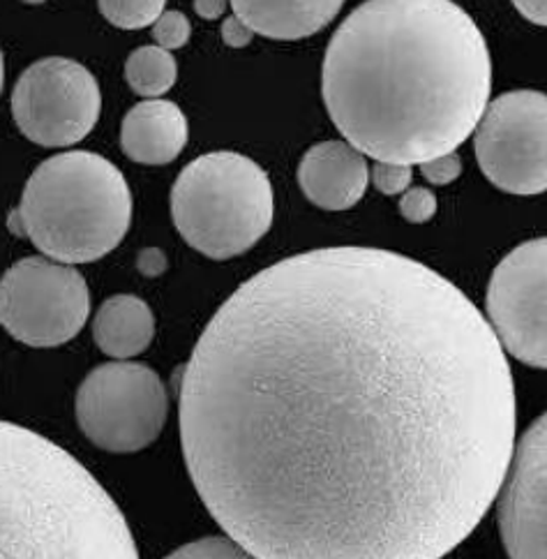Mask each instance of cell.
<instances>
[{
    "label": "cell",
    "instance_id": "5bb4252c",
    "mask_svg": "<svg viewBox=\"0 0 547 559\" xmlns=\"http://www.w3.org/2000/svg\"><path fill=\"white\" fill-rule=\"evenodd\" d=\"M95 345L116 361L144 354L155 337V314L134 294H116L93 317Z\"/></svg>",
    "mask_w": 547,
    "mask_h": 559
},
{
    "label": "cell",
    "instance_id": "4fadbf2b",
    "mask_svg": "<svg viewBox=\"0 0 547 559\" xmlns=\"http://www.w3.org/2000/svg\"><path fill=\"white\" fill-rule=\"evenodd\" d=\"M188 118L169 99H144L120 126V146L139 165H169L188 144Z\"/></svg>",
    "mask_w": 547,
    "mask_h": 559
},
{
    "label": "cell",
    "instance_id": "7402d4cb",
    "mask_svg": "<svg viewBox=\"0 0 547 559\" xmlns=\"http://www.w3.org/2000/svg\"><path fill=\"white\" fill-rule=\"evenodd\" d=\"M420 174L428 178L432 186H449L462 174V159L457 153L441 155L420 165Z\"/></svg>",
    "mask_w": 547,
    "mask_h": 559
},
{
    "label": "cell",
    "instance_id": "484cf974",
    "mask_svg": "<svg viewBox=\"0 0 547 559\" xmlns=\"http://www.w3.org/2000/svg\"><path fill=\"white\" fill-rule=\"evenodd\" d=\"M5 84V61H3V51H0V93H3Z\"/></svg>",
    "mask_w": 547,
    "mask_h": 559
},
{
    "label": "cell",
    "instance_id": "9c48e42d",
    "mask_svg": "<svg viewBox=\"0 0 547 559\" xmlns=\"http://www.w3.org/2000/svg\"><path fill=\"white\" fill-rule=\"evenodd\" d=\"M474 148L483 174L509 194L547 188V97L540 91L503 93L485 107Z\"/></svg>",
    "mask_w": 547,
    "mask_h": 559
},
{
    "label": "cell",
    "instance_id": "3957f363",
    "mask_svg": "<svg viewBox=\"0 0 547 559\" xmlns=\"http://www.w3.org/2000/svg\"><path fill=\"white\" fill-rule=\"evenodd\" d=\"M0 559H139L126 515L51 439L0 421Z\"/></svg>",
    "mask_w": 547,
    "mask_h": 559
},
{
    "label": "cell",
    "instance_id": "ba28073f",
    "mask_svg": "<svg viewBox=\"0 0 547 559\" xmlns=\"http://www.w3.org/2000/svg\"><path fill=\"white\" fill-rule=\"evenodd\" d=\"M103 111L97 79L72 58H43L12 91L14 123L37 146L63 148L86 139Z\"/></svg>",
    "mask_w": 547,
    "mask_h": 559
},
{
    "label": "cell",
    "instance_id": "8fae6325",
    "mask_svg": "<svg viewBox=\"0 0 547 559\" xmlns=\"http://www.w3.org/2000/svg\"><path fill=\"white\" fill-rule=\"evenodd\" d=\"M545 414L524 430L501 484L499 530L511 559H545Z\"/></svg>",
    "mask_w": 547,
    "mask_h": 559
},
{
    "label": "cell",
    "instance_id": "30bf717a",
    "mask_svg": "<svg viewBox=\"0 0 547 559\" xmlns=\"http://www.w3.org/2000/svg\"><path fill=\"white\" fill-rule=\"evenodd\" d=\"M547 241L534 238L511 250L495 269L488 287V326L501 349L520 364L543 370L547 366L545 333Z\"/></svg>",
    "mask_w": 547,
    "mask_h": 559
},
{
    "label": "cell",
    "instance_id": "7c38bea8",
    "mask_svg": "<svg viewBox=\"0 0 547 559\" xmlns=\"http://www.w3.org/2000/svg\"><path fill=\"white\" fill-rule=\"evenodd\" d=\"M368 183V159L347 142H321L302 155L298 165L302 194L323 211H347L356 206Z\"/></svg>",
    "mask_w": 547,
    "mask_h": 559
},
{
    "label": "cell",
    "instance_id": "8992f818",
    "mask_svg": "<svg viewBox=\"0 0 547 559\" xmlns=\"http://www.w3.org/2000/svg\"><path fill=\"white\" fill-rule=\"evenodd\" d=\"M76 424L107 453H139L165 430L169 395L146 364L109 361L86 374L76 391Z\"/></svg>",
    "mask_w": 547,
    "mask_h": 559
},
{
    "label": "cell",
    "instance_id": "7a4b0ae2",
    "mask_svg": "<svg viewBox=\"0 0 547 559\" xmlns=\"http://www.w3.org/2000/svg\"><path fill=\"white\" fill-rule=\"evenodd\" d=\"M492 86L474 19L449 0H370L333 33L321 93L349 146L423 165L474 134Z\"/></svg>",
    "mask_w": 547,
    "mask_h": 559
},
{
    "label": "cell",
    "instance_id": "ac0fdd59",
    "mask_svg": "<svg viewBox=\"0 0 547 559\" xmlns=\"http://www.w3.org/2000/svg\"><path fill=\"white\" fill-rule=\"evenodd\" d=\"M165 559H259L238 546L229 536H206L199 542L180 546Z\"/></svg>",
    "mask_w": 547,
    "mask_h": 559
},
{
    "label": "cell",
    "instance_id": "cb8c5ba5",
    "mask_svg": "<svg viewBox=\"0 0 547 559\" xmlns=\"http://www.w3.org/2000/svg\"><path fill=\"white\" fill-rule=\"evenodd\" d=\"M194 10H197L199 16L211 19V22H213V19H219L222 14L227 12V3H219V0H197Z\"/></svg>",
    "mask_w": 547,
    "mask_h": 559
},
{
    "label": "cell",
    "instance_id": "5b68a950",
    "mask_svg": "<svg viewBox=\"0 0 547 559\" xmlns=\"http://www.w3.org/2000/svg\"><path fill=\"white\" fill-rule=\"evenodd\" d=\"M178 234L204 257H238L257 246L273 225V186L254 159L206 153L182 169L171 188Z\"/></svg>",
    "mask_w": 547,
    "mask_h": 559
},
{
    "label": "cell",
    "instance_id": "d6986e66",
    "mask_svg": "<svg viewBox=\"0 0 547 559\" xmlns=\"http://www.w3.org/2000/svg\"><path fill=\"white\" fill-rule=\"evenodd\" d=\"M190 35H192L190 19L178 10H165L153 24V39L157 43V47L167 51L186 47L190 43Z\"/></svg>",
    "mask_w": 547,
    "mask_h": 559
},
{
    "label": "cell",
    "instance_id": "277c9868",
    "mask_svg": "<svg viewBox=\"0 0 547 559\" xmlns=\"http://www.w3.org/2000/svg\"><path fill=\"white\" fill-rule=\"evenodd\" d=\"M132 225V192L107 157L60 153L39 165L8 219L16 236L58 264H88L109 254Z\"/></svg>",
    "mask_w": 547,
    "mask_h": 559
},
{
    "label": "cell",
    "instance_id": "44dd1931",
    "mask_svg": "<svg viewBox=\"0 0 547 559\" xmlns=\"http://www.w3.org/2000/svg\"><path fill=\"white\" fill-rule=\"evenodd\" d=\"M372 183L381 194H404L407 188L412 186V178L414 171L412 167H404V165H389V163H377L372 167Z\"/></svg>",
    "mask_w": 547,
    "mask_h": 559
},
{
    "label": "cell",
    "instance_id": "ffe728a7",
    "mask_svg": "<svg viewBox=\"0 0 547 559\" xmlns=\"http://www.w3.org/2000/svg\"><path fill=\"white\" fill-rule=\"evenodd\" d=\"M437 213V197L425 188H412L400 199V215L412 225L430 223Z\"/></svg>",
    "mask_w": 547,
    "mask_h": 559
},
{
    "label": "cell",
    "instance_id": "52a82bcc",
    "mask_svg": "<svg viewBox=\"0 0 547 559\" xmlns=\"http://www.w3.org/2000/svg\"><path fill=\"white\" fill-rule=\"evenodd\" d=\"M88 314V285L74 266L26 257L0 277V326L28 347L70 343L86 326Z\"/></svg>",
    "mask_w": 547,
    "mask_h": 559
},
{
    "label": "cell",
    "instance_id": "2e32d148",
    "mask_svg": "<svg viewBox=\"0 0 547 559\" xmlns=\"http://www.w3.org/2000/svg\"><path fill=\"white\" fill-rule=\"evenodd\" d=\"M178 76V66L171 51L157 45L134 49L126 61V79L134 93L159 99L174 88Z\"/></svg>",
    "mask_w": 547,
    "mask_h": 559
},
{
    "label": "cell",
    "instance_id": "9a60e30c",
    "mask_svg": "<svg viewBox=\"0 0 547 559\" xmlns=\"http://www.w3.org/2000/svg\"><path fill=\"white\" fill-rule=\"evenodd\" d=\"M344 3H231L234 16L252 33L271 39H300L326 28Z\"/></svg>",
    "mask_w": 547,
    "mask_h": 559
},
{
    "label": "cell",
    "instance_id": "6da1fadb",
    "mask_svg": "<svg viewBox=\"0 0 547 559\" xmlns=\"http://www.w3.org/2000/svg\"><path fill=\"white\" fill-rule=\"evenodd\" d=\"M209 513L259 559H443L518 437L509 358L451 280L404 254L300 252L242 283L180 377Z\"/></svg>",
    "mask_w": 547,
    "mask_h": 559
},
{
    "label": "cell",
    "instance_id": "e0dca14e",
    "mask_svg": "<svg viewBox=\"0 0 547 559\" xmlns=\"http://www.w3.org/2000/svg\"><path fill=\"white\" fill-rule=\"evenodd\" d=\"M99 14H103L107 22L116 28L123 31H139L153 26L159 14L165 12V3L162 0H153V3H109V0H103L97 3Z\"/></svg>",
    "mask_w": 547,
    "mask_h": 559
},
{
    "label": "cell",
    "instance_id": "d4e9b609",
    "mask_svg": "<svg viewBox=\"0 0 547 559\" xmlns=\"http://www.w3.org/2000/svg\"><path fill=\"white\" fill-rule=\"evenodd\" d=\"M515 10L530 19L532 24L545 26V3H515Z\"/></svg>",
    "mask_w": 547,
    "mask_h": 559
},
{
    "label": "cell",
    "instance_id": "603a6c76",
    "mask_svg": "<svg viewBox=\"0 0 547 559\" xmlns=\"http://www.w3.org/2000/svg\"><path fill=\"white\" fill-rule=\"evenodd\" d=\"M252 31L238 22L236 16H229L225 19V24H222V39H225L227 47H234V49H240V47H248L252 43Z\"/></svg>",
    "mask_w": 547,
    "mask_h": 559
}]
</instances>
